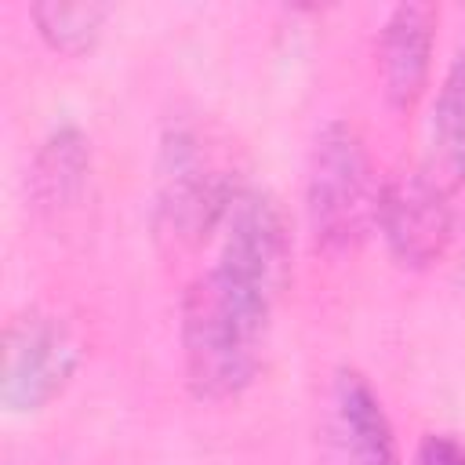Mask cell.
Listing matches in <instances>:
<instances>
[{
    "label": "cell",
    "mask_w": 465,
    "mask_h": 465,
    "mask_svg": "<svg viewBox=\"0 0 465 465\" xmlns=\"http://www.w3.org/2000/svg\"><path fill=\"white\" fill-rule=\"evenodd\" d=\"M272 309L276 302L269 294L229 276L218 265H211L185 287L178 338L185 381L196 400H232L254 381Z\"/></svg>",
    "instance_id": "6da1fadb"
},
{
    "label": "cell",
    "mask_w": 465,
    "mask_h": 465,
    "mask_svg": "<svg viewBox=\"0 0 465 465\" xmlns=\"http://www.w3.org/2000/svg\"><path fill=\"white\" fill-rule=\"evenodd\" d=\"M240 189L243 178L214 131L185 120L163 131L153 167V214L160 236L178 247L207 243L222 229Z\"/></svg>",
    "instance_id": "7a4b0ae2"
},
{
    "label": "cell",
    "mask_w": 465,
    "mask_h": 465,
    "mask_svg": "<svg viewBox=\"0 0 465 465\" xmlns=\"http://www.w3.org/2000/svg\"><path fill=\"white\" fill-rule=\"evenodd\" d=\"M381 182L374 174L367 142L356 124L327 120L309 149L305 211L320 247L352 251L378 229Z\"/></svg>",
    "instance_id": "3957f363"
},
{
    "label": "cell",
    "mask_w": 465,
    "mask_h": 465,
    "mask_svg": "<svg viewBox=\"0 0 465 465\" xmlns=\"http://www.w3.org/2000/svg\"><path fill=\"white\" fill-rule=\"evenodd\" d=\"M76 367V331L51 309H25L4 331L0 400L11 414H33L65 392Z\"/></svg>",
    "instance_id": "277c9868"
},
{
    "label": "cell",
    "mask_w": 465,
    "mask_h": 465,
    "mask_svg": "<svg viewBox=\"0 0 465 465\" xmlns=\"http://www.w3.org/2000/svg\"><path fill=\"white\" fill-rule=\"evenodd\" d=\"M214 265L280 302L291 280V225L272 193L258 185L240 189L218 229Z\"/></svg>",
    "instance_id": "5b68a950"
},
{
    "label": "cell",
    "mask_w": 465,
    "mask_h": 465,
    "mask_svg": "<svg viewBox=\"0 0 465 465\" xmlns=\"http://www.w3.org/2000/svg\"><path fill=\"white\" fill-rule=\"evenodd\" d=\"M378 232L389 254L407 269H425L443 258L454 236L450 196L432 185L418 167L381 182Z\"/></svg>",
    "instance_id": "8992f818"
},
{
    "label": "cell",
    "mask_w": 465,
    "mask_h": 465,
    "mask_svg": "<svg viewBox=\"0 0 465 465\" xmlns=\"http://www.w3.org/2000/svg\"><path fill=\"white\" fill-rule=\"evenodd\" d=\"M436 44V7L432 4H396L381 25L378 40V69L381 91L392 109H411L432 69Z\"/></svg>",
    "instance_id": "52a82bcc"
},
{
    "label": "cell",
    "mask_w": 465,
    "mask_h": 465,
    "mask_svg": "<svg viewBox=\"0 0 465 465\" xmlns=\"http://www.w3.org/2000/svg\"><path fill=\"white\" fill-rule=\"evenodd\" d=\"M331 403H334V429L345 465H400L392 421L360 371L352 367L338 371Z\"/></svg>",
    "instance_id": "ba28073f"
},
{
    "label": "cell",
    "mask_w": 465,
    "mask_h": 465,
    "mask_svg": "<svg viewBox=\"0 0 465 465\" xmlns=\"http://www.w3.org/2000/svg\"><path fill=\"white\" fill-rule=\"evenodd\" d=\"M418 171L447 196H454L465 185V51L450 62L429 109L425 153Z\"/></svg>",
    "instance_id": "9c48e42d"
},
{
    "label": "cell",
    "mask_w": 465,
    "mask_h": 465,
    "mask_svg": "<svg viewBox=\"0 0 465 465\" xmlns=\"http://www.w3.org/2000/svg\"><path fill=\"white\" fill-rule=\"evenodd\" d=\"M87 174H91V142L76 124H62L40 142L33 156L29 193L36 207L62 211L80 200V193L87 189Z\"/></svg>",
    "instance_id": "30bf717a"
},
{
    "label": "cell",
    "mask_w": 465,
    "mask_h": 465,
    "mask_svg": "<svg viewBox=\"0 0 465 465\" xmlns=\"http://www.w3.org/2000/svg\"><path fill=\"white\" fill-rule=\"evenodd\" d=\"M29 15L47 47H54L58 54H87L98 44L113 7L105 4H33Z\"/></svg>",
    "instance_id": "8fae6325"
},
{
    "label": "cell",
    "mask_w": 465,
    "mask_h": 465,
    "mask_svg": "<svg viewBox=\"0 0 465 465\" xmlns=\"http://www.w3.org/2000/svg\"><path fill=\"white\" fill-rule=\"evenodd\" d=\"M414 465H465V443L450 432H429L418 443Z\"/></svg>",
    "instance_id": "7c38bea8"
}]
</instances>
